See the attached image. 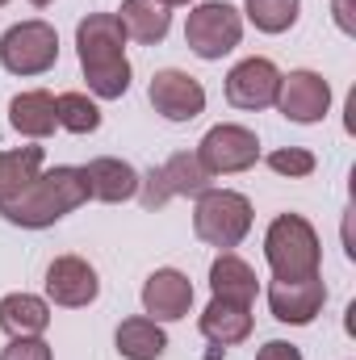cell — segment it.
Segmentation results:
<instances>
[{
  "label": "cell",
  "mask_w": 356,
  "mask_h": 360,
  "mask_svg": "<svg viewBox=\"0 0 356 360\" xmlns=\"http://www.w3.org/2000/svg\"><path fill=\"white\" fill-rule=\"evenodd\" d=\"M76 51H80V72L89 80L92 96L117 101L130 89V59H126V30L117 13H89L76 25Z\"/></svg>",
  "instance_id": "1"
},
{
  "label": "cell",
  "mask_w": 356,
  "mask_h": 360,
  "mask_svg": "<svg viewBox=\"0 0 356 360\" xmlns=\"http://www.w3.org/2000/svg\"><path fill=\"white\" fill-rule=\"evenodd\" d=\"M84 201H89L84 168L59 164V168H51V172H38L13 201H0V214H4L13 226L42 231V226H55L59 218H68L72 210H80Z\"/></svg>",
  "instance_id": "2"
},
{
  "label": "cell",
  "mask_w": 356,
  "mask_h": 360,
  "mask_svg": "<svg viewBox=\"0 0 356 360\" xmlns=\"http://www.w3.org/2000/svg\"><path fill=\"white\" fill-rule=\"evenodd\" d=\"M265 260L272 269V281L319 276V264H323L319 231L302 214H276L268 222V235H265Z\"/></svg>",
  "instance_id": "3"
},
{
  "label": "cell",
  "mask_w": 356,
  "mask_h": 360,
  "mask_svg": "<svg viewBox=\"0 0 356 360\" xmlns=\"http://www.w3.org/2000/svg\"><path fill=\"white\" fill-rule=\"evenodd\" d=\"M193 231L201 243L231 252L252 231V201L235 188H201L193 205Z\"/></svg>",
  "instance_id": "4"
},
{
  "label": "cell",
  "mask_w": 356,
  "mask_h": 360,
  "mask_svg": "<svg viewBox=\"0 0 356 360\" xmlns=\"http://www.w3.org/2000/svg\"><path fill=\"white\" fill-rule=\"evenodd\" d=\"M239 38H243V17L227 0H205L184 21V46L197 59H210V63L222 59V55H231L239 46Z\"/></svg>",
  "instance_id": "5"
},
{
  "label": "cell",
  "mask_w": 356,
  "mask_h": 360,
  "mask_svg": "<svg viewBox=\"0 0 356 360\" xmlns=\"http://www.w3.org/2000/svg\"><path fill=\"white\" fill-rule=\"evenodd\" d=\"M0 63L13 76H42L59 63V34L51 21H17L0 38Z\"/></svg>",
  "instance_id": "6"
},
{
  "label": "cell",
  "mask_w": 356,
  "mask_h": 360,
  "mask_svg": "<svg viewBox=\"0 0 356 360\" xmlns=\"http://www.w3.org/2000/svg\"><path fill=\"white\" fill-rule=\"evenodd\" d=\"M201 188H210V172L201 168L197 151H177L172 160L151 168L147 180H139V197L147 210H164L172 197H197Z\"/></svg>",
  "instance_id": "7"
},
{
  "label": "cell",
  "mask_w": 356,
  "mask_h": 360,
  "mask_svg": "<svg viewBox=\"0 0 356 360\" xmlns=\"http://www.w3.org/2000/svg\"><path fill=\"white\" fill-rule=\"evenodd\" d=\"M197 160L210 176H231V172H248L260 160V139L248 126L222 122L214 130H205V139L197 143Z\"/></svg>",
  "instance_id": "8"
},
{
  "label": "cell",
  "mask_w": 356,
  "mask_h": 360,
  "mask_svg": "<svg viewBox=\"0 0 356 360\" xmlns=\"http://www.w3.org/2000/svg\"><path fill=\"white\" fill-rule=\"evenodd\" d=\"M147 101H151L155 113L168 117V122H193V117L205 113V89H201V80H193V76L180 72V68L155 72L151 84H147Z\"/></svg>",
  "instance_id": "9"
},
{
  "label": "cell",
  "mask_w": 356,
  "mask_h": 360,
  "mask_svg": "<svg viewBox=\"0 0 356 360\" xmlns=\"http://www.w3.org/2000/svg\"><path fill=\"white\" fill-rule=\"evenodd\" d=\"M272 105L289 122H298V126L323 122L327 109H331V84L319 72H289V76H281V89H276V101Z\"/></svg>",
  "instance_id": "10"
},
{
  "label": "cell",
  "mask_w": 356,
  "mask_h": 360,
  "mask_svg": "<svg viewBox=\"0 0 356 360\" xmlns=\"http://www.w3.org/2000/svg\"><path fill=\"white\" fill-rule=\"evenodd\" d=\"M327 302V285L323 276H302V281H272L268 285V310L276 323H289V327H306L319 319Z\"/></svg>",
  "instance_id": "11"
},
{
  "label": "cell",
  "mask_w": 356,
  "mask_h": 360,
  "mask_svg": "<svg viewBox=\"0 0 356 360\" xmlns=\"http://www.w3.org/2000/svg\"><path fill=\"white\" fill-rule=\"evenodd\" d=\"M96 293H101V281H96V269L84 256H59V260H51V269H46V297L55 306L80 310V306L96 302Z\"/></svg>",
  "instance_id": "12"
},
{
  "label": "cell",
  "mask_w": 356,
  "mask_h": 360,
  "mask_svg": "<svg viewBox=\"0 0 356 360\" xmlns=\"http://www.w3.org/2000/svg\"><path fill=\"white\" fill-rule=\"evenodd\" d=\"M276 89H281V72L272 59H260V55L235 63L227 76V101L235 109H268L276 101Z\"/></svg>",
  "instance_id": "13"
},
{
  "label": "cell",
  "mask_w": 356,
  "mask_h": 360,
  "mask_svg": "<svg viewBox=\"0 0 356 360\" xmlns=\"http://www.w3.org/2000/svg\"><path fill=\"white\" fill-rule=\"evenodd\" d=\"M189 306H193V285H189L184 272L155 269L143 281V310H147V319H155V323H177V319L189 314Z\"/></svg>",
  "instance_id": "14"
},
{
  "label": "cell",
  "mask_w": 356,
  "mask_h": 360,
  "mask_svg": "<svg viewBox=\"0 0 356 360\" xmlns=\"http://www.w3.org/2000/svg\"><path fill=\"white\" fill-rule=\"evenodd\" d=\"M84 180H89V197L92 201H105V205H117V201H130L139 193V172L126 164V160H113V155H96L84 164Z\"/></svg>",
  "instance_id": "15"
},
{
  "label": "cell",
  "mask_w": 356,
  "mask_h": 360,
  "mask_svg": "<svg viewBox=\"0 0 356 360\" xmlns=\"http://www.w3.org/2000/svg\"><path fill=\"white\" fill-rule=\"evenodd\" d=\"M197 327H201V335H205L210 344H218V348L243 344V340L252 335V306H239V302H222V297H214V302L201 310Z\"/></svg>",
  "instance_id": "16"
},
{
  "label": "cell",
  "mask_w": 356,
  "mask_h": 360,
  "mask_svg": "<svg viewBox=\"0 0 356 360\" xmlns=\"http://www.w3.org/2000/svg\"><path fill=\"white\" fill-rule=\"evenodd\" d=\"M8 122H13V130L25 134V139H46V134H55V126H59L55 96L46 89L17 92V96L8 101Z\"/></svg>",
  "instance_id": "17"
},
{
  "label": "cell",
  "mask_w": 356,
  "mask_h": 360,
  "mask_svg": "<svg viewBox=\"0 0 356 360\" xmlns=\"http://www.w3.org/2000/svg\"><path fill=\"white\" fill-rule=\"evenodd\" d=\"M126 38L143 42V46H155L168 38V25H172V13L164 0H122V13H117Z\"/></svg>",
  "instance_id": "18"
},
{
  "label": "cell",
  "mask_w": 356,
  "mask_h": 360,
  "mask_svg": "<svg viewBox=\"0 0 356 360\" xmlns=\"http://www.w3.org/2000/svg\"><path fill=\"white\" fill-rule=\"evenodd\" d=\"M210 289H214V297H222V302L252 306V302H256V272H252L248 260H239L235 252H222V256L210 264Z\"/></svg>",
  "instance_id": "19"
},
{
  "label": "cell",
  "mask_w": 356,
  "mask_h": 360,
  "mask_svg": "<svg viewBox=\"0 0 356 360\" xmlns=\"http://www.w3.org/2000/svg\"><path fill=\"white\" fill-rule=\"evenodd\" d=\"M51 327V306L34 293H8L0 297V331L21 340V335H42Z\"/></svg>",
  "instance_id": "20"
},
{
  "label": "cell",
  "mask_w": 356,
  "mask_h": 360,
  "mask_svg": "<svg viewBox=\"0 0 356 360\" xmlns=\"http://www.w3.org/2000/svg\"><path fill=\"white\" fill-rule=\"evenodd\" d=\"M113 344H117V352L126 360H160L164 348H168V335H164V327L155 319L134 314V319H122Z\"/></svg>",
  "instance_id": "21"
},
{
  "label": "cell",
  "mask_w": 356,
  "mask_h": 360,
  "mask_svg": "<svg viewBox=\"0 0 356 360\" xmlns=\"http://www.w3.org/2000/svg\"><path fill=\"white\" fill-rule=\"evenodd\" d=\"M38 172H42V147L0 151V201H13Z\"/></svg>",
  "instance_id": "22"
},
{
  "label": "cell",
  "mask_w": 356,
  "mask_h": 360,
  "mask_svg": "<svg viewBox=\"0 0 356 360\" xmlns=\"http://www.w3.org/2000/svg\"><path fill=\"white\" fill-rule=\"evenodd\" d=\"M298 8H302V0H248V4H243L248 21H252L260 34H285V30L298 21Z\"/></svg>",
  "instance_id": "23"
},
{
  "label": "cell",
  "mask_w": 356,
  "mask_h": 360,
  "mask_svg": "<svg viewBox=\"0 0 356 360\" xmlns=\"http://www.w3.org/2000/svg\"><path fill=\"white\" fill-rule=\"evenodd\" d=\"M55 113H59V126L72 130V134H92L101 126V109H96V101H89L84 92L55 96Z\"/></svg>",
  "instance_id": "24"
},
{
  "label": "cell",
  "mask_w": 356,
  "mask_h": 360,
  "mask_svg": "<svg viewBox=\"0 0 356 360\" xmlns=\"http://www.w3.org/2000/svg\"><path fill=\"white\" fill-rule=\"evenodd\" d=\"M268 168L276 172V176H310L314 172V155L306 151V147H281V151H272L268 155Z\"/></svg>",
  "instance_id": "25"
},
{
  "label": "cell",
  "mask_w": 356,
  "mask_h": 360,
  "mask_svg": "<svg viewBox=\"0 0 356 360\" xmlns=\"http://www.w3.org/2000/svg\"><path fill=\"white\" fill-rule=\"evenodd\" d=\"M0 360H55V356H51V344H42L38 335H21L0 352Z\"/></svg>",
  "instance_id": "26"
},
{
  "label": "cell",
  "mask_w": 356,
  "mask_h": 360,
  "mask_svg": "<svg viewBox=\"0 0 356 360\" xmlns=\"http://www.w3.org/2000/svg\"><path fill=\"white\" fill-rule=\"evenodd\" d=\"M256 360H302V352L293 344H285V340H268L265 348L256 352Z\"/></svg>",
  "instance_id": "27"
},
{
  "label": "cell",
  "mask_w": 356,
  "mask_h": 360,
  "mask_svg": "<svg viewBox=\"0 0 356 360\" xmlns=\"http://www.w3.org/2000/svg\"><path fill=\"white\" fill-rule=\"evenodd\" d=\"M352 4L356 0H336V25L344 34H356V21H352Z\"/></svg>",
  "instance_id": "28"
},
{
  "label": "cell",
  "mask_w": 356,
  "mask_h": 360,
  "mask_svg": "<svg viewBox=\"0 0 356 360\" xmlns=\"http://www.w3.org/2000/svg\"><path fill=\"white\" fill-rule=\"evenodd\" d=\"M30 4H38V8H46V4H55V0H30Z\"/></svg>",
  "instance_id": "29"
},
{
  "label": "cell",
  "mask_w": 356,
  "mask_h": 360,
  "mask_svg": "<svg viewBox=\"0 0 356 360\" xmlns=\"http://www.w3.org/2000/svg\"><path fill=\"white\" fill-rule=\"evenodd\" d=\"M164 4H168V8H172V4H189V0H164Z\"/></svg>",
  "instance_id": "30"
},
{
  "label": "cell",
  "mask_w": 356,
  "mask_h": 360,
  "mask_svg": "<svg viewBox=\"0 0 356 360\" xmlns=\"http://www.w3.org/2000/svg\"><path fill=\"white\" fill-rule=\"evenodd\" d=\"M0 8H4V0H0Z\"/></svg>",
  "instance_id": "31"
}]
</instances>
